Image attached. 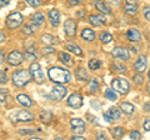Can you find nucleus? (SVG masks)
<instances>
[{"label": "nucleus", "instance_id": "31", "mask_svg": "<svg viewBox=\"0 0 150 140\" xmlns=\"http://www.w3.org/2000/svg\"><path fill=\"white\" fill-rule=\"evenodd\" d=\"M100 60H98V59H91L90 62H89V69H91V70H96V69H99L100 68Z\"/></svg>", "mask_w": 150, "mask_h": 140}, {"label": "nucleus", "instance_id": "18", "mask_svg": "<svg viewBox=\"0 0 150 140\" xmlns=\"http://www.w3.org/2000/svg\"><path fill=\"white\" fill-rule=\"evenodd\" d=\"M81 38L86 41H93L95 39V33H94L91 29H89V28H85L81 33Z\"/></svg>", "mask_w": 150, "mask_h": 140}, {"label": "nucleus", "instance_id": "46", "mask_svg": "<svg viewBox=\"0 0 150 140\" xmlns=\"http://www.w3.org/2000/svg\"><path fill=\"white\" fill-rule=\"evenodd\" d=\"M20 134H34V130H20V132H19Z\"/></svg>", "mask_w": 150, "mask_h": 140}, {"label": "nucleus", "instance_id": "30", "mask_svg": "<svg viewBox=\"0 0 150 140\" xmlns=\"http://www.w3.org/2000/svg\"><path fill=\"white\" fill-rule=\"evenodd\" d=\"M100 40L103 41V43H105V44H109V43H111L112 36H111V34H109V33H101L100 34Z\"/></svg>", "mask_w": 150, "mask_h": 140}, {"label": "nucleus", "instance_id": "13", "mask_svg": "<svg viewBox=\"0 0 150 140\" xmlns=\"http://www.w3.org/2000/svg\"><path fill=\"white\" fill-rule=\"evenodd\" d=\"M33 119H34V116H33L31 113H29V111H26V110H20L15 114L13 120H15V121H31Z\"/></svg>", "mask_w": 150, "mask_h": 140}, {"label": "nucleus", "instance_id": "40", "mask_svg": "<svg viewBox=\"0 0 150 140\" xmlns=\"http://www.w3.org/2000/svg\"><path fill=\"white\" fill-rule=\"evenodd\" d=\"M6 103V93H0V105H4Z\"/></svg>", "mask_w": 150, "mask_h": 140}, {"label": "nucleus", "instance_id": "34", "mask_svg": "<svg viewBox=\"0 0 150 140\" xmlns=\"http://www.w3.org/2000/svg\"><path fill=\"white\" fill-rule=\"evenodd\" d=\"M35 30L33 29V26H29V25H25L24 28H23V33H24L25 35H31L33 33H34Z\"/></svg>", "mask_w": 150, "mask_h": 140}, {"label": "nucleus", "instance_id": "4", "mask_svg": "<svg viewBox=\"0 0 150 140\" xmlns=\"http://www.w3.org/2000/svg\"><path fill=\"white\" fill-rule=\"evenodd\" d=\"M30 74H31V78L35 80V83L38 84H43L44 83V74H43V70H41L40 65L38 63H33L30 65Z\"/></svg>", "mask_w": 150, "mask_h": 140}, {"label": "nucleus", "instance_id": "9", "mask_svg": "<svg viewBox=\"0 0 150 140\" xmlns=\"http://www.w3.org/2000/svg\"><path fill=\"white\" fill-rule=\"evenodd\" d=\"M111 55L116 59H121V60H128L130 58V54L128 49L125 48H120V46H118V48H114L111 50Z\"/></svg>", "mask_w": 150, "mask_h": 140}, {"label": "nucleus", "instance_id": "19", "mask_svg": "<svg viewBox=\"0 0 150 140\" xmlns=\"http://www.w3.org/2000/svg\"><path fill=\"white\" fill-rule=\"evenodd\" d=\"M140 38H142V35H140V33L134 29V28H131V29L128 30V39L131 40V41H139Z\"/></svg>", "mask_w": 150, "mask_h": 140}, {"label": "nucleus", "instance_id": "11", "mask_svg": "<svg viewBox=\"0 0 150 140\" xmlns=\"http://www.w3.org/2000/svg\"><path fill=\"white\" fill-rule=\"evenodd\" d=\"M124 11L128 15H135L138 11L137 0H126V4L124 5Z\"/></svg>", "mask_w": 150, "mask_h": 140}, {"label": "nucleus", "instance_id": "41", "mask_svg": "<svg viewBox=\"0 0 150 140\" xmlns=\"http://www.w3.org/2000/svg\"><path fill=\"white\" fill-rule=\"evenodd\" d=\"M133 80H134L135 84H142L143 83V76L142 75H134Z\"/></svg>", "mask_w": 150, "mask_h": 140}, {"label": "nucleus", "instance_id": "36", "mask_svg": "<svg viewBox=\"0 0 150 140\" xmlns=\"http://www.w3.org/2000/svg\"><path fill=\"white\" fill-rule=\"evenodd\" d=\"M8 81V79H6V74L4 70H0V84H5Z\"/></svg>", "mask_w": 150, "mask_h": 140}, {"label": "nucleus", "instance_id": "3", "mask_svg": "<svg viewBox=\"0 0 150 140\" xmlns=\"http://www.w3.org/2000/svg\"><path fill=\"white\" fill-rule=\"evenodd\" d=\"M111 86L112 89H115V91L120 93V94H126L130 89V84L128 83V80H125L123 78H115L111 81Z\"/></svg>", "mask_w": 150, "mask_h": 140}, {"label": "nucleus", "instance_id": "17", "mask_svg": "<svg viewBox=\"0 0 150 140\" xmlns=\"http://www.w3.org/2000/svg\"><path fill=\"white\" fill-rule=\"evenodd\" d=\"M89 21H90L91 25H94V26H101L105 24V19L100 15H90L89 16Z\"/></svg>", "mask_w": 150, "mask_h": 140}, {"label": "nucleus", "instance_id": "33", "mask_svg": "<svg viewBox=\"0 0 150 140\" xmlns=\"http://www.w3.org/2000/svg\"><path fill=\"white\" fill-rule=\"evenodd\" d=\"M70 124H71L73 128H81V127H85V124H84V121L81 119H73L70 121Z\"/></svg>", "mask_w": 150, "mask_h": 140}, {"label": "nucleus", "instance_id": "6", "mask_svg": "<svg viewBox=\"0 0 150 140\" xmlns=\"http://www.w3.org/2000/svg\"><path fill=\"white\" fill-rule=\"evenodd\" d=\"M6 60H8V63L10 65H14V66H15V65H19V64H21L23 62H24V55H23L20 51L14 50L8 55Z\"/></svg>", "mask_w": 150, "mask_h": 140}, {"label": "nucleus", "instance_id": "14", "mask_svg": "<svg viewBox=\"0 0 150 140\" xmlns=\"http://www.w3.org/2000/svg\"><path fill=\"white\" fill-rule=\"evenodd\" d=\"M146 65H148V62H146V57L145 55H139L138 60L135 62L134 64V69L137 70L138 73H143L145 69H146Z\"/></svg>", "mask_w": 150, "mask_h": 140}, {"label": "nucleus", "instance_id": "51", "mask_svg": "<svg viewBox=\"0 0 150 140\" xmlns=\"http://www.w3.org/2000/svg\"><path fill=\"white\" fill-rule=\"evenodd\" d=\"M98 138H99V139H105V138H104V135H101V134L98 135Z\"/></svg>", "mask_w": 150, "mask_h": 140}, {"label": "nucleus", "instance_id": "10", "mask_svg": "<svg viewBox=\"0 0 150 140\" xmlns=\"http://www.w3.org/2000/svg\"><path fill=\"white\" fill-rule=\"evenodd\" d=\"M64 31L68 36H74L76 34V24L73 19H68L64 23Z\"/></svg>", "mask_w": 150, "mask_h": 140}, {"label": "nucleus", "instance_id": "28", "mask_svg": "<svg viewBox=\"0 0 150 140\" xmlns=\"http://www.w3.org/2000/svg\"><path fill=\"white\" fill-rule=\"evenodd\" d=\"M111 134L114 138H123L124 135V129L121 127H116V128H112L111 129Z\"/></svg>", "mask_w": 150, "mask_h": 140}, {"label": "nucleus", "instance_id": "44", "mask_svg": "<svg viewBox=\"0 0 150 140\" xmlns=\"http://www.w3.org/2000/svg\"><path fill=\"white\" fill-rule=\"evenodd\" d=\"M68 1H69V4H70V5H78V4L83 3L84 0H68Z\"/></svg>", "mask_w": 150, "mask_h": 140}, {"label": "nucleus", "instance_id": "21", "mask_svg": "<svg viewBox=\"0 0 150 140\" xmlns=\"http://www.w3.org/2000/svg\"><path fill=\"white\" fill-rule=\"evenodd\" d=\"M31 23L34 25H36V26L38 25H41L44 23V15L41 13H35L34 15L31 16Z\"/></svg>", "mask_w": 150, "mask_h": 140}, {"label": "nucleus", "instance_id": "49", "mask_svg": "<svg viewBox=\"0 0 150 140\" xmlns=\"http://www.w3.org/2000/svg\"><path fill=\"white\" fill-rule=\"evenodd\" d=\"M4 59H5L4 54H3V53H0V64H3V63H4Z\"/></svg>", "mask_w": 150, "mask_h": 140}, {"label": "nucleus", "instance_id": "20", "mask_svg": "<svg viewBox=\"0 0 150 140\" xmlns=\"http://www.w3.org/2000/svg\"><path fill=\"white\" fill-rule=\"evenodd\" d=\"M18 101H19V104H21L23 106H25V108H30L31 106V100L29 99V96H26L24 94H20V95H18Z\"/></svg>", "mask_w": 150, "mask_h": 140}, {"label": "nucleus", "instance_id": "16", "mask_svg": "<svg viewBox=\"0 0 150 140\" xmlns=\"http://www.w3.org/2000/svg\"><path fill=\"white\" fill-rule=\"evenodd\" d=\"M95 8H96L100 13H103V14H110V13H111L110 8L106 5L104 0H95Z\"/></svg>", "mask_w": 150, "mask_h": 140}, {"label": "nucleus", "instance_id": "50", "mask_svg": "<svg viewBox=\"0 0 150 140\" xmlns=\"http://www.w3.org/2000/svg\"><path fill=\"white\" fill-rule=\"evenodd\" d=\"M71 139H73V140H75V139H76V140H83L84 138H83V136H80V135H79V136H76V135H75V136H73Z\"/></svg>", "mask_w": 150, "mask_h": 140}, {"label": "nucleus", "instance_id": "26", "mask_svg": "<svg viewBox=\"0 0 150 140\" xmlns=\"http://www.w3.org/2000/svg\"><path fill=\"white\" fill-rule=\"evenodd\" d=\"M59 60L62 63L64 64H67V65H71V60H70V55L67 54V53H59Z\"/></svg>", "mask_w": 150, "mask_h": 140}, {"label": "nucleus", "instance_id": "38", "mask_svg": "<svg viewBox=\"0 0 150 140\" xmlns=\"http://www.w3.org/2000/svg\"><path fill=\"white\" fill-rule=\"evenodd\" d=\"M143 13H144V16H145V19L150 21V8H149V6H148V8H144Z\"/></svg>", "mask_w": 150, "mask_h": 140}, {"label": "nucleus", "instance_id": "35", "mask_svg": "<svg viewBox=\"0 0 150 140\" xmlns=\"http://www.w3.org/2000/svg\"><path fill=\"white\" fill-rule=\"evenodd\" d=\"M25 1L33 8H39L40 6V0H25Z\"/></svg>", "mask_w": 150, "mask_h": 140}, {"label": "nucleus", "instance_id": "12", "mask_svg": "<svg viewBox=\"0 0 150 140\" xmlns=\"http://www.w3.org/2000/svg\"><path fill=\"white\" fill-rule=\"evenodd\" d=\"M104 119L106 121H112V120H119L120 119V111L118 108H110L109 110L104 113Z\"/></svg>", "mask_w": 150, "mask_h": 140}, {"label": "nucleus", "instance_id": "47", "mask_svg": "<svg viewBox=\"0 0 150 140\" xmlns=\"http://www.w3.org/2000/svg\"><path fill=\"white\" fill-rule=\"evenodd\" d=\"M144 109L150 113V103H145V105H144Z\"/></svg>", "mask_w": 150, "mask_h": 140}, {"label": "nucleus", "instance_id": "27", "mask_svg": "<svg viewBox=\"0 0 150 140\" xmlns=\"http://www.w3.org/2000/svg\"><path fill=\"white\" fill-rule=\"evenodd\" d=\"M75 75H76V78L79 79V80H86L88 79V73H86V70L85 69H78L76 70V73H75Z\"/></svg>", "mask_w": 150, "mask_h": 140}, {"label": "nucleus", "instance_id": "53", "mask_svg": "<svg viewBox=\"0 0 150 140\" xmlns=\"http://www.w3.org/2000/svg\"><path fill=\"white\" fill-rule=\"evenodd\" d=\"M148 76H149V80H150V70H149V74H148Z\"/></svg>", "mask_w": 150, "mask_h": 140}, {"label": "nucleus", "instance_id": "24", "mask_svg": "<svg viewBox=\"0 0 150 140\" xmlns=\"http://www.w3.org/2000/svg\"><path fill=\"white\" fill-rule=\"evenodd\" d=\"M41 41L46 45H53L56 43V38H54V36L50 35V34H45V35L41 36Z\"/></svg>", "mask_w": 150, "mask_h": 140}, {"label": "nucleus", "instance_id": "37", "mask_svg": "<svg viewBox=\"0 0 150 140\" xmlns=\"http://www.w3.org/2000/svg\"><path fill=\"white\" fill-rule=\"evenodd\" d=\"M142 138V134L137 130H133V132H130V139H140Z\"/></svg>", "mask_w": 150, "mask_h": 140}, {"label": "nucleus", "instance_id": "39", "mask_svg": "<svg viewBox=\"0 0 150 140\" xmlns=\"http://www.w3.org/2000/svg\"><path fill=\"white\" fill-rule=\"evenodd\" d=\"M143 127L144 129L146 130V132H150V118H146L144 121V124H143Z\"/></svg>", "mask_w": 150, "mask_h": 140}, {"label": "nucleus", "instance_id": "15", "mask_svg": "<svg viewBox=\"0 0 150 140\" xmlns=\"http://www.w3.org/2000/svg\"><path fill=\"white\" fill-rule=\"evenodd\" d=\"M49 20L53 26H58L60 23V14L56 9H53V10L49 11Z\"/></svg>", "mask_w": 150, "mask_h": 140}, {"label": "nucleus", "instance_id": "42", "mask_svg": "<svg viewBox=\"0 0 150 140\" xmlns=\"http://www.w3.org/2000/svg\"><path fill=\"white\" fill-rule=\"evenodd\" d=\"M112 66H114V68H116L115 70H118V71H125V70H126V68L124 66V65H119V64H114V65H112Z\"/></svg>", "mask_w": 150, "mask_h": 140}, {"label": "nucleus", "instance_id": "45", "mask_svg": "<svg viewBox=\"0 0 150 140\" xmlns=\"http://www.w3.org/2000/svg\"><path fill=\"white\" fill-rule=\"evenodd\" d=\"M9 1H10V0H0V8H3V6L8 5Z\"/></svg>", "mask_w": 150, "mask_h": 140}, {"label": "nucleus", "instance_id": "29", "mask_svg": "<svg viewBox=\"0 0 150 140\" xmlns=\"http://www.w3.org/2000/svg\"><path fill=\"white\" fill-rule=\"evenodd\" d=\"M98 88H99V84H98V81L95 80V79H94V80H91L90 83L88 84V91L89 93H95L96 90H98Z\"/></svg>", "mask_w": 150, "mask_h": 140}, {"label": "nucleus", "instance_id": "23", "mask_svg": "<svg viewBox=\"0 0 150 140\" xmlns=\"http://www.w3.org/2000/svg\"><path fill=\"white\" fill-rule=\"evenodd\" d=\"M120 109L124 111L125 114H133L134 113V105L130 104V103H121L120 104Z\"/></svg>", "mask_w": 150, "mask_h": 140}, {"label": "nucleus", "instance_id": "48", "mask_svg": "<svg viewBox=\"0 0 150 140\" xmlns=\"http://www.w3.org/2000/svg\"><path fill=\"white\" fill-rule=\"evenodd\" d=\"M3 41H5V35L3 33H0V43H3Z\"/></svg>", "mask_w": 150, "mask_h": 140}, {"label": "nucleus", "instance_id": "32", "mask_svg": "<svg viewBox=\"0 0 150 140\" xmlns=\"http://www.w3.org/2000/svg\"><path fill=\"white\" fill-rule=\"evenodd\" d=\"M105 98H106V99H109V100H111V101H114V100L118 99V98H116L115 91L112 89H106L105 90Z\"/></svg>", "mask_w": 150, "mask_h": 140}, {"label": "nucleus", "instance_id": "5", "mask_svg": "<svg viewBox=\"0 0 150 140\" xmlns=\"http://www.w3.org/2000/svg\"><path fill=\"white\" fill-rule=\"evenodd\" d=\"M23 21V16L20 13H11L10 15L6 18V26L10 29H16V28L21 24Z\"/></svg>", "mask_w": 150, "mask_h": 140}, {"label": "nucleus", "instance_id": "43", "mask_svg": "<svg viewBox=\"0 0 150 140\" xmlns=\"http://www.w3.org/2000/svg\"><path fill=\"white\" fill-rule=\"evenodd\" d=\"M54 49L53 48H43L41 49V53L43 54H50V53H53Z\"/></svg>", "mask_w": 150, "mask_h": 140}, {"label": "nucleus", "instance_id": "8", "mask_svg": "<svg viewBox=\"0 0 150 140\" xmlns=\"http://www.w3.org/2000/svg\"><path fill=\"white\" fill-rule=\"evenodd\" d=\"M68 90L65 89L64 86H60V85H56L51 89V93H50V96L53 98L54 100H62L63 98L67 95Z\"/></svg>", "mask_w": 150, "mask_h": 140}, {"label": "nucleus", "instance_id": "1", "mask_svg": "<svg viewBox=\"0 0 150 140\" xmlns=\"http://www.w3.org/2000/svg\"><path fill=\"white\" fill-rule=\"evenodd\" d=\"M48 75H49V78L54 83H58V84H65V83H68L70 80L69 70L68 69L58 68V66L50 68L49 71H48Z\"/></svg>", "mask_w": 150, "mask_h": 140}, {"label": "nucleus", "instance_id": "52", "mask_svg": "<svg viewBox=\"0 0 150 140\" xmlns=\"http://www.w3.org/2000/svg\"><path fill=\"white\" fill-rule=\"evenodd\" d=\"M148 93H149V94H150V84H149V85H148Z\"/></svg>", "mask_w": 150, "mask_h": 140}, {"label": "nucleus", "instance_id": "25", "mask_svg": "<svg viewBox=\"0 0 150 140\" xmlns=\"http://www.w3.org/2000/svg\"><path fill=\"white\" fill-rule=\"evenodd\" d=\"M67 49L69 50V51H71V53H74L75 55H81L83 54V51H81V49L79 48L78 45H74V44H67Z\"/></svg>", "mask_w": 150, "mask_h": 140}, {"label": "nucleus", "instance_id": "22", "mask_svg": "<svg viewBox=\"0 0 150 140\" xmlns=\"http://www.w3.org/2000/svg\"><path fill=\"white\" fill-rule=\"evenodd\" d=\"M40 119H41L43 123L49 124L50 121H51V119H53V114H51L50 111H48V110H43L40 113Z\"/></svg>", "mask_w": 150, "mask_h": 140}, {"label": "nucleus", "instance_id": "2", "mask_svg": "<svg viewBox=\"0 0 150 140\" xmlns=\"http://www.w3.org/2000/svg\"><path fill=\"white\" fill-rule=\"evenodd\" d=\"M30 79H31V74L28 70H18V71L13 74V83L18 88L26 85L30 81Z\"/></svg>", "mask_w": 150, "mask_h": 140}, {"label": "nucleus", "instance_id": "7", "mask_svg": "<svg viewBox=\"0 0 150 140\" xmlns=\"http://www.w3.org/2000/svg\"><path fill=\"white\" fill-rule=\"evenodd\" d=\"M68 105L71 106V108L74 109H79L83 106V98L80 94H78V93H74V94H71L69 96L68 99Z\"/></svg>", "mask_w": 150, "mask_h": 140}]
</instances>
